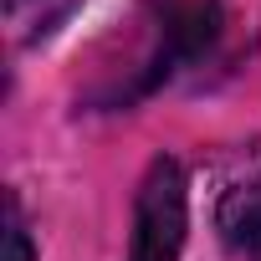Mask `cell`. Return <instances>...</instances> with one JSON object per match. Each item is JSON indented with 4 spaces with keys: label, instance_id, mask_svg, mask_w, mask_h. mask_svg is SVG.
Segmentation results:
<instances>
[{
    "label": "cell",
    "instance_id": "obj_3",
    "mask_svg": "<svg viewBox=\"0 0 261 261\" xmlns=\"http://www.w3.org/2000/svg\"><path fill=\"white\" fill-rule=\"evenodd\" d=\"M11 261H31V241H26V220H21L16 195H11Z\"/></svg>",
    "mask_w": 261,
    "mask_h": 261
},
{
    "label": "cell",
    "instance_id": "obj_1",
    "mask_svg": "<svg viewBox=\"0 0 261 261\" xmlns=\"http://www.w3.org/2000/svg\"><path fill=\"white\" fill-rule=\"evenodd\" d=\"M179 241H185V179H179V164L159 159L139 200V230H134L128 261H174Z\"/></svg>",
    "mask_w": 261,
    "mask_h": 261
},
{
    "label": "cell",
    "instance_id": "obj_2",
    "mask_svg": "<svg viewBox=\"0 0 261 261\" xmlns=\"http://www.w3.org/2000/svg\"><path fill=\"white\" fill-rule=\"evenodd\" d=\"M220 241L230 246L236 261H261V185H236L220 200Z\"/></svg>",
    "mask_w": 261,
    "mask_h": 261
}]
</instances>
